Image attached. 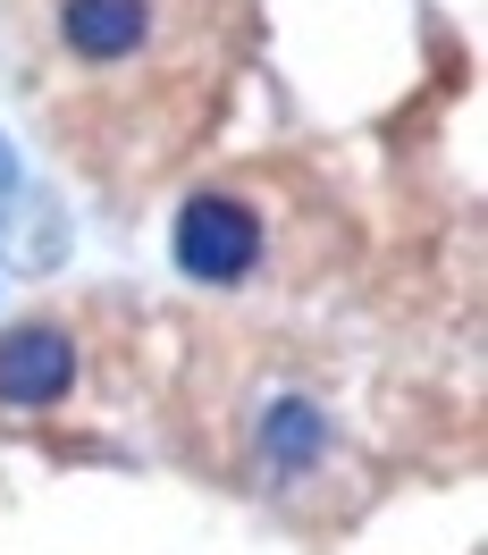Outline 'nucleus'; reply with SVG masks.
<instances>
[{"instance_id": "f257e3e1", "label": "nucleus", "mask_w": 488, "mask_h": 555, "mask_svg": "<svg viewBox=\"0 0 488 555\" xmlns=\"http://www.w3.org/2000/svg\"><path fill=\"white\" fill-rule=\"evenodd\" d=\"M169 253L194 286H236V278L261 261V219L244 203H228V194H194L169 228Z\"/></svg>"}, {"instance_id": "20e7f679", "label": "nucleus", "mask_w": 488, "mask_h": 555, "mask_svg": "<svg viewBox=\"0 0 488 555\" xmlns=\"http://www.w3.org/2000/svg\"><path fill=\"white\" fill-rule=\"evenodd\" d=\"M320 438H329V429H320V413L304 404V396H279V404H270V421H261V454H270L279 472L312 463V454H320Z\"/></svg>"}, {"instance_id": "39448f33", "label": "nucleus", "mask_w": 488, "mask_h": 555, "mask_svg": "<svg viewBox=\"0 0 488 555\" xmlns=\"http://www.w3.org/2000/svg\"><path fill=\"white\" fill-rule=\"evenodd\" d=\"M9 185H17V160H9V143H0V203H9Z\"/></svg>"}, {"instance_id": "7ed1b4c3", "label": "nucleus", "mask_w": 488, "mask_h": 555, "mask_svg": "<svg viewBox=\"0 0 488 555\" xmlns=\"http://www.w3.org/2000/svg\"><path fill=\"white\" fill-rule=\"evenodd\" d=\"M60 35H68L76 60H136L143 35H152V9L143 0H68Z\"/></svg>"}, {"instance_id": "f03ea898", "label": "nucleus", "mask_w": 488, "mask_h": 555, "mask_svg": "<svg viewBox=\"0 0 488 555\" xmlns=\"http://www.w3.org/2000/svg\"><path fill=\"white\" fill-rule=\"evenodd\" d=\"M68 387H76L68 328L26 320V328H9V337H0V404H9V413H42V404H60Z\"/></svg>"}]
</instances>
